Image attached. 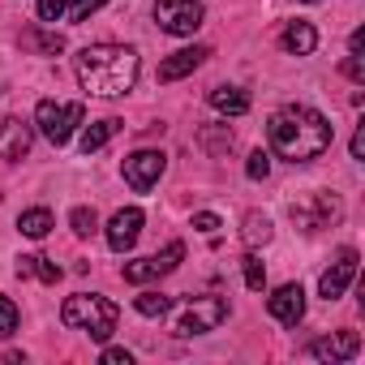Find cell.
<instances>
[{
    "label": "cell",
    "instance_id": "cell-1",
    "mask_svg": "<svg viewBox=\"0 0 365 365\" xmlns=\"http://www.w3.org/2000/svg\"><path fill=\"white\" fill-rule=\"evenodd\" d=\"M267 142L279 159H292V163H305V159H318L327 146H331V120L314 108H279L271 120H267Z\"/></svg>",
    "mask_w": 365,
    "mask_h": 365
},
{
    "label": "cell",
    "instance_id": "cell-2",
    "mask_svg": "<svg viewBox=\"0 0 365 365\" xmlns=\"http://www.w3.org/2000/svg\"><path fill=\"white\" fill-rule=\"evenodd\" d=\"M73 69H78V82L86 95L116 99L138 82V52L120 48V43H95L73 56Z\"/></svg>",
    "mask_w": 365,
    "mask_h": 365
},
{
    "label": "cell",
    "instance_id": "cell-3",
    "mask_svg": "<svg viewBox=\"0 0 365 365\" xmlns=\"http://www.w3.org/2000/svg\"><path fill=\"white\" fill-rule=\"evenodd\" d=\"M116 318H120V309L108 297H86V292L69 297L65 309H61V322L73 327V331H86L91 339H108L116 331Z\"/></svg>",
    "mask_w": 365,
    "mask_h": 365
},
{
    "label": "cell",
    "instance_id": "cell-4",
    "mask_svg": "<svg viewBox=\"0 0 365 365\" xmlns=\"http://www.w3.org/2000/svg\"><path fill=\"white\" fill-rule=\"evenodd\" d=\"M82 120H86V103H56V99H43V103L35 108V125H39V133H43L52 146H65Z\"/></svg>",
    "mask_w": 365,
    "mask_h": 365
},
{
    "label": "cell",
    "instance_id": "cell-5",
    "mask_svg": "<svg viewBox=\"0 0 365 365\" xmlns=\"http://www.w3.org/2000/svg\"><path fill=\"white\" fill-rule=\"evenodd\" d=\"M339 215H344V207H339V198H335V194H309V198L292 202V224H297V228H305V232L331 228Z\"/></svg>",
    "mask_w": 365,
    "mask_h": 365
},
{
    "label": "cell",
    "instance_id": "cell-6",
    "mask_svg": "<svg viewBox=\"0 0 365 365\" xmlns=\"http://www.w3.org/2000/svg\"><path fill=\"white\" fill-rule=\"evenodd\" d=\"M228 318V301L224 297H194L185 318L176 322V335H202V331H215L220 322Z\"/></svg>",
    "mask_w": 365,
    "mask_h": 365
},
{
    "label": "cell",
    "instance_id": "cell-7",
    "mask_svg": "<svg viewBox=\"0 0 365 365\" xmlns=\"http://www.w3.org/2000/svg\"><path fill=\"white\" fill-rule=\"evenodd\" d=\"M155 18L168 35H194L202 26V5L198 0H155Z\"/></svg>",
    "mask_w": 365,
    "mask_h": 365
},
{
    "label": "cell",
    "instance_id": "cell-8",
    "mask_svg": "<svg viewBox=\"0 0 365 365\" xmlns=\"http://www.w3.org/2000/svg\"><path fill=\"white\" fill-rule=\"evenodd\" d=\"M163 168H168L163 150H138V155H129V159H125V180H129L138 194H146L155 180L163 176Z\"/></svg>",
    "mask_w": 365,
    "mask_h": 365
},
{
    "label": "cell",
    "instance_id": "cell-9",
    "mask_svg": "<svg viewBox=\"0 0 365 365\" xmlns=\"http://www.w3.org/2000/svg\"><path fill=\"white\" fill-rule=\"evenodd\" d=\"M352 275H356V250H339V258L322 271L318 292H322L327 301H335V297H344V288L352 284Z\"/></svg>",
    "mask_w": 365,
    "mask_h": 365
},
{
    "label": "cell",
    "instance_id": "cell-10",
    "mask_svg": "<svg viewBox=\"0 0 365 365\" xmlns=\"http://www.w3.org/2000/svg\"><path fill=\"white\" fill-rule=\"evenodd\" d=\"M267 309H271L275 322L297 327V322L305 318V292H301V284H284V288H275V297L267 301Z\"/></svg>",
    "mask_w": 365,
    "mask_h": 365
},
{
    "label": "cell",
    "instance_id": "cell-11",
    "mask_svg": "<svg viewBox=\"0 0 365 365\" xmlns=\"http://www.w3.org/2000/svg\"><path fill=\"white\" fill-rule=\"evenodd\" d=\"M138 232H142V211H138V207H125V211H116L112 224H108V245H112L116 254H125V250H133Z\"/></svg>",
    "mask_w": 365,
    "mask_h": 365
},
{
    "label": "cell",
    "instance_id": "cell-12",
    "mask_svg": "<svg viewBox=\"0 0 365 365\" xmlns=\"http://www.w3.org/2000/svg\"><path fill=\"white\" fill-rule=\"evenodd\" d=\"M309 352L318 356V361H348V356H356L361 352V335L356 331H339V335H322V339H314L309 344Z\"/></svg>",
    "mask_w": 365,
    "mask_h": 365
},
{
    "label": "cell",
    "instance_id": "cell-13",
    "mask_svg": "<svg viewBox=\"0 0 365 365\" xmlns=\"http://www.w3.org/2000/svg\"><path fill=\"white\" fill-rule=\"evenodd\" d=\"M31 142H35V133H31L26 120L9 116L5 125H0V159H22V155H31Z\"/></svg>",
    "mask_w": 365,
    "mask_h": 365
},
{
    "label": "cell",
    "instance_id": "cell-14",
    "mask_svg": "<svg viewBox=\"0 0 365 365\" xmlns=\"http://www.w3.org/2000/svg\"><path fill=\"white\" fill-rule=\"evenodd\" d=\"M211 52L207 48H180V52H172L163 65H159V82H176V78H185V73H194L202 61H207Z\"/></svg>",
    "mask_w": 365,
    "mask_h": 365
},
{
    "label": "cell",
    "instance_id": "cell-15",
    "mask_svg": "<svg viewBox=\"0 0 365 365\" xmlns=\"http://www.w3.org/2000/svg\"><path fill=\"white\" fill-rule=\"evenodd\" d=\"M284 48H288L292 56H309V52L318 48V31H314L309 22H288V26H284Z\"/></svg>",
    "mask_w": 365,
    "mask_h": 365
},
{
    "label": "cell",
    "instance_id": "cell-16",
    "mask_svg": "<svg viewBox=\"0 0 365 365\" xmlns=\"http://www.w3.org/2000/svg\"><path fill=\"white\" fill-rule=\"evenodd\" d=\"M211 108L224 112V116H245L250 112V95L241 86H215L211 91Z\"/></svg>",
    "mask_w": 365,
    "mask_h": 365
},
{
    "label": "cell",
    "instance_id": "cell-17",
    "mask_svg": "<svg viewBox=\"0 0 365 365\" xmlns=\"http://www.w3.org/2000/svg\"><path fill=\"white\" fill-rule=\"evenodd\" d=\"M18 275H22V279L35 275V279H43V284H56V279H61V267L48 262L43 254H22V258H18Z\"/></svg>",
    "mask_w": 365,
    "mask_h": 365
},
{
    "label": "cell",
    "instance_id": "cell-18",
    "mask_svg": "<svg viewBox=\"0 0 365 365\" xmlns=\"http://www.w3.org/2000/svg\"><path fill=\"white\" fill-rule=\"evenodd\" d=\"M120 129H125V120H116V116H108V120H95V125L82 133V150H86V155H91V150H99V146H103L108 138H116Z\"/></svg>",
    "mask_w": 365,
    "mask_h": 365
},
{
    "label": "cell",
    "instance_id": "cell-19",
    "mask_svg": "<svg viewBox=\"0 0 365 365\" xmlns=\"http://www.w3.org/2000/svg\"><path fill=\"white\" fill-rule=\"evenodd\" d=\"M22 43L35 48V52H43V56H61V52H65V39H61L56 31H39V26H31V31L22 35Z\"/></svg>",
    "mask_w": 365,
    "mask_h": 365
},
{
    "label": "cell",
    "instance_id": "cell-20",
    "mask_svg": "<svg viewBox=\"0 0 365 365\" xmlns=\"http://www.w3.org/2000/svg\"><path fill=\"white\" fill-rule=\"evenodd\" d=\"M18 228H22V237H35V241H43V237L52 232V211L35 207V211H26V215L18 220Z\"/></svg>",
    "mask_w": 365,
    "mask_h": 365
},
{
    "label": "cell",
    "instance_id": "cell-21",
    "mask_svg": "<svg viewBox=\"0 0 365 365\" xmlns=\"http://www.w3.org/2000/svg\"><path fill=\"white\" fill-rule=\"evenodd\" d=\"M241 237H245V245H267V241H271V220H267V215H258V211H250V215H245Z\"/></svg>",
    "mask_w": 365,
    "mask_h": 365
},
{
    "label": "cell",
    "instance_id": "cell-22",
    "mask_svg": "<svg viewBox=\"0 0 365 365\" xmlns=\"http://www.w3.org/2000/svg\"><path fill=\"white\" fill-rule=\"evenodd\" d=\"M120 275H125L129 284H146V279H159L163 267H159V258H138V262H125Z\"/></svg>",
    "mask_w": 365,
    "mask_h": 365
},
{
    "label": "cell",
    "instance_id": "cell-23",
    "mask_svg": "<svg viewBox=\"0 0 365 365\" xmlns=\"http://www.w3.org/2000/svg\"><path fill=\"white\" fill-rule=\"evenodd\" d=\"M133 305H138L142 318H163V314L172 309V297H163V292H142Z\"/></svg>",
    "mask_w": 365,
    "mask_h": 365
},
{
    "label": "cell",
    "instance_id": "cell-24",
    "mask_svg": "<svg viewBox=\"0 0 365 365\" xmlns=\"http://www.w3.org/2000/svg\"><path fill=\"white\" fill-rule=\"evenodd\" d=\"M198 142H202L211 155H224V150L232 146V133H228V125H220V129H202V133H198Z\"/></svg>",
    "mask_w": 365,
    "mask_h": 365
},
{
    "label": "cell",
    "instance_id": "cell-25",
    "mask_svg": "<svg viewBox=\"0 0 365 365\" xmlns=\"http://www.w3.org/2000/svg\"><path fill=\"white\" fill-rule=\"evenodd\" d=\"M241 267H245V288H250V292H262V288H267V267H262V258L250 254Z\"/></svg>",
    "mask_w": 365,
    "mask_h": 365
},
{
    "label": "cell",
    "instance_id": "cell-26",
    "mask_svg": "<svg viewBox=\"0 0 365 365\" xmlns=\"http://www.w3.org/2000/svg\"><path fill=\"white\" fill-rule=\"evenodd\" d=\"M69 224H73V232H78V237H91V232L99 228V215H95L91 207H78V211L69 215Z\"/></svg>",
    "mask_w": 365,
    "mask_h": 365
},
{
    "label": "cell",
    "instance_id": "cell-27",
    "mask_svg": "<svg viewBox=\"0 0 365 365\" xmlns=\"http://www.w3.org/2000/svg\"><path fill=\"white\" fill-rule=\"evenodd\" d=\"M18 322H22L18 305H14L9 297H0V335H14V331H18Z\"/></svg>",
    "mask_w": 365,
    "mask_h": 365
},
{
    "label": "cell",
    "instance_id": "cell-28",
    "mask_svg": "<svg viewBox=\"0 0 365 365\" xmlns=\"http://www.w3.org/2000/svg\"><path fill=\"white\" fill-rule=\"evenodd\" d=\"M103 5H108V0H73L65 14H69V22H86V18H91L95 9H103Z\"/></svg>",
    "mask_w": 365,
    "mask_h": 365
},
{
    "label": "cell",
    "instance_id": "cell-29",
    "mask_svg": "<svg viewBox=\"0 0 365 365\" xmlns=\"http://www.w3.org/2000/svg\"><path fill=\"white\" fill-rule=\"evenodd\" d=\"M69 0H39V22H61Z\"/></svg>",
    "mask_w": 365,
    "mask_h": 365
},
{
    "label": "cell",
    "instance_id": "cell-30",
    "mask_svg": "<svg viewBox=\"0 0 365 365\" xmlns=\"http://www.w3.org/2000/svg\"><path fill=\"white\" fill-rule=\"evenodd\" d=\"M245 172H250V180H267V172H271V155L254 150V155H250V163H245Z\"/></svg>",
    "mask_w": 365,
    "mask_h": 365
},
{
    "label": "cell",
    "instance_id": "cell-31",
    "mask_svg": "<svg viewBox=\"0 0 365 365\" xmlns=\"http://www.w3.org/2000/svg\"><path fill=\"white\" fill-rule=\"evenodd\" d=\"M344 73H348L352 82H365V61H361V56H348V61H344Z\"/></svg>",
    "mask_w": 365,
    "mask_h": 365
},
{
    "label": "cell",
    "instance_id": "cell-32",
    "mask_svg": "<svg viewBox=\"0 0 365 365\" xmlns=\"http://www.w3.org/2000/svg\"><path fill=\"white\" fill-rule=\"evenodd\" d=\"M194 228H198V232H215V228H220V215H211V211H198V215H194Z\"/></svg>",
    "mask_w": 365,
    "mask_h": 365
},
{
    "label": "cell",
    "instance_id": "cell-33",
    "mask_svg": "<svg viewBox=\"0 0 365 365\" xmlns=\"http://www.w3.org/2000/svg\"><path fill=\"white\" fill-rule=\"evenodd\" d=\"M103 365H129V352L125 348H103Z\"/></svg>",
    "mask_w": 365,
    "mask_h": 365
},
{
    "label": "cell",
    "instance_id": "cell-34",
    "mask_svg": "<svg viewBox=\"0 0 365 365\" xmlns=\"http://www.w3.org/2000/svg\"><path fill=\"white\" fill-rule=\"evenodd\" d=\"M361 155H365V129L352 133V159H361Z\"/></svg>",
    "mask_w": 365,
    "mask_h": 365
},
{
    "label": "cell",
    "instance_id": "cell-35",
    "mask_svg": "<svg viewBox=\"0 0 365 365\" xmlns=\"http://www.w3.org/2000/svg\"><path fill=\"white\" fill-rule=\"evenodd\" d=\"M348 48H352V56H361V48H365V31H352V39H348Z\"/></svg>",
    "mask_w": 365,
    "mask_h": 365
},
{
    "label": "cell",
    "instance_id": "cell-36",
    "mask_svg": "<svg viewBox=\"0 0 365 365\" xmlns=\"http://www.w3.org/2000/svg\"><path fill=\"white\" fill-rule=\"evenodd\" d=\"M305 5H314V0H305Z\"/></svg>",
    "mask_w": 365,
    "mask_h": 365
}]
</instances>
